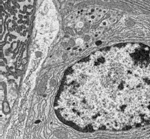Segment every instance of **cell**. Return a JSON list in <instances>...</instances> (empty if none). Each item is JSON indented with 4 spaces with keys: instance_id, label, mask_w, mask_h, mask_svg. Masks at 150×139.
Masks as SVG:
<instances>
[{
    "instance_id": "6da1fadb",
    "label": "cell",
    "mask_w": 150,
    "mask_h": 139,
    "mask_svg": "<svg viewBox=\"0 0 150 139\" xmlns=\"http://www.w3.org/2000/svg\"><path fill=\"white\" fill-rule=\"evenodd\" d=\"M54 109L82 131L125 130L150 121V52L137 43L95 53L66 72Z\"/></svg>"
}]
</instances>
